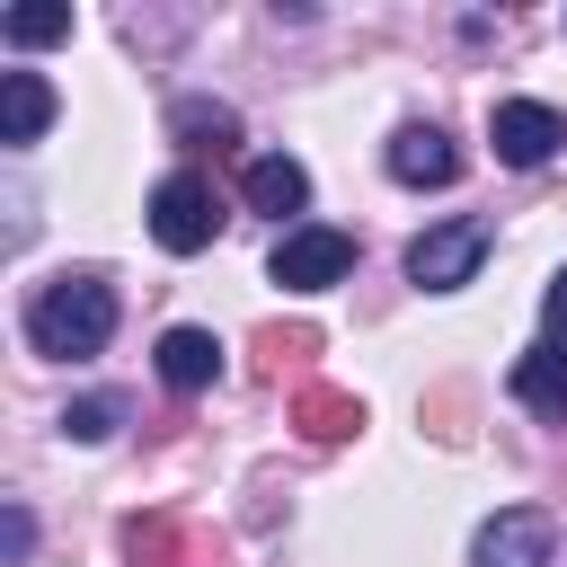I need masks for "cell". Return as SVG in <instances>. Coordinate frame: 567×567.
Listing matches in <instances>:
<instances>
[{"label": "cell", "mask_w": 567, "mask_h": 567, "mask_svg": "<svg viewBox=\"0 0 567 567\" xmlns=\"http://www.w3.org/2000/svg\"><path fill=\"white\" fill-rule=\"evenodd\" d=\"M106 337H115V284L106 275H62L27 301V346L53 354V363L106 354Z\"/></svg>", "instance_id": "cell-1"}, {"label": "cell", "mask_w": 567, "mask_h": 567, "mask_svg": "<svg viewBox=\"0 0 567 567\" xmlns=\"http://www.w3.org/2000/svg\"><path fill=\"white\" fill-rule=\"evenodd\" d=\"M221 195H213V177H195V168H168L159 186H151V239L168 248V257H195V248H213L221 239Z\"/></svg>", "instance_id": "cell-2"}, {"label": "cell", "mask_w": 567, "mask_h": 567, "mask_svg": "<svg viewBox=\"0 0 567 567\" xmlns=\"http://www.w3.org/2000/svg\"><path fill=\"white\" fill-rule=\"evenodd\" d=\"M478 266H487V221L478 213H452V221H434V230L408 239V284L416 292H461Z\"/></svg>", "instance_id": "cell-3"}, {"label": "cell", "mask_w": 567, "mask_h": 567, "mask_svg": "<svg viewBox=\"0 0 567 567\" xmlns=\"http://www.w3.org/2000/svg\"><path fill=\"white\" fill-rule=\"evenodd\" d=\"M266 275H275L284 292H328V284H346V275H354V230H328V221H292V230L275 239Z\"/></svg>", "instance_id": "cell-4"}, {"label": "cell", "mask_w": 567, "mask_h": 567, "mask_svg": "<svg viewBox=\"0 0 567 567\" xmlns=\"http://www.w3.org/2000/svg\"><path fill=\"white\" fill-rule=\"evenodd\" d=\"M549 549H558V523H549L540 505H505V514L478 523L470 567H549Z\"/></svg>", "instance_id": "cell-5"}, {"label": "cell", "mask_w": 567, "mask_h": 567, "mask_svg": "<svg viewBox=\"0 0 567 567\" xmlns=\"http://www.w3.org/2000/svg\"><path fill=\"white\" fill-rule=\"evenodd\" d=\"M487 142H496V159H505V168H540V159L567 142V115H558V106H540V97H496Z\"/></svg>", "instance_id": "cell-6"}, {"label": "cell", "mask_w": 567, "mask_h": 567, "mask_svg": "<svg viewBox=\"0 0 567 567\" xmlns=\"http://www.w3.org/2000/svg\"><path fill=\"white\" fill-rule=\"evenodd\" d=\"M284 425H292L310 452H337V443L363 434V399H354V390H328V381H301L292 408H284Z\"/></svg>", "instance_id": "cell-7"}, {"label": "cell", "mask_w": 567, "mask_h": 567, "mask_svg": "<svg viewBox=\"0 0 567 567\" xmlns=\"http://www.w3.org/2000/svg\"><path fill=\"white\" fill-rule=\"evenodd\" d=\"M390 177H399V186H452V177H461L452 133H443V124H399V133H390Z\"/></svg>", "instance_id": "cell-8"}, {"label": "cell", "mask_w": 567, "mask_h": 567, "mask_svg": "<svg viewBox=\"0 0 567 567\" xmlns=\"http://www.w3.org/2000/svg\"><path fill=\"white\" fill-rule=\"evenodd\" d=\"M239 195H248V213H310V168L292 159V151H257L248 168H239Z\"/></svg>", "instance_id": "cell-9"}, {"label": "cell", "mask_w": 567, "mask_h": 567, "mask_svg": "<svg viewBox=\"0 0 567 567\" xmlns=\"http://www.w3.org/2000/svg\"><path fill=\"white\" fill-rule=\"evenodd\" d=\"M151 363H159V381H168L177 399H195V390L221 381V337H213V328H168Z\"/></svg>", "instance_id": "cell-10"}, {"label": "cell", "mask_w": 567, "mask_h": 567, "mask_svg": "<svg viewBox=\"0 0 567 567\" xmlns=\"http://www.w3.org/2000/svg\"><path fill=\"white\" fill-rule=\"evenodd\" d=\"M44 124H53L44 71H0V142H44Z\"/></svg>", "instance_id": "cell-11"}, {"label": "cell", "mask_w": 567, "mask_h": 567, "mask_svg": "<svg viewBox=\"0 0 567 567\" xmlns=\"http://www.w3.org/2000/svg\"><path fill=\"white\" fill-rule=\"evenodd\" d=\"M514 399L558 425V416H567V346H532V354L514 363Z\"/></svg>", "instance_id": "cell-12"}, {"label": "cell", "mask_w": 567, "mask_h": 567, "mask_svg": "<svg viewBox=\"0 0 567 567\" xmlns=\"http://www.w3.org/2000/svg\"><path fill=\"white\" fill-rule=\"evenodd\" d=\"M168 133H177L186 151H221V142H239V115H230L221 97H177V106H168Z\"/></svg>", "instance_id": "cell-13"}, {"label": "cell", "mask_w": 567, "mask_h": 567, "mask_svg": "<svg viewBox=\"0 0 567 567\" xmlns=\"http://www.w3.org/2000/svg\"><path fill=\"white\" fill-rule=\"evenodd\" d=\"M124 558H133V567H186L177 514H133V523H124Z\"/></svg>", "instance_id": "cell-14"}, {"label": "cell", "mask_w": 567, "mask_h": 567, "mask_svg": "<svg viewBox=\"0 0 567 567\" xmlns=\"http://www.w3.org/2000/svg\"><path fill=\"white\" fill-rule=\"evenodd\" d=\"M0 35L27 53V44H62L71 35V0H27V9H9L0 18Z\"/></svg>", "instance_id": "cell-15"}, {"label": "cell", "mask_w": 567, "mask_h": 567, "mask_svg": "<svg viewBox=\"0 0 567 567\" xmlns=\"http://www.w3.org/2000/svg\"><path fill=\"white\" fill-rule=\"evenodd\" d=\"M310 354H319V328H257V372H266V381L301 372Z\"/></svg>", "instance_id": "cell-16"}, {"label": "cell", "mask_w": 567, "mask_h": 567, "mask_svg": "<svg viewBox=\"0 0 567 567\" xmlns=\"http://www.w3.org/2000/svg\"><path fill=\"white\" fill-rule=\"evenodd\" d=\"M62 434H71V443H106V434H115V399H71V408H62Z\"/></svg>", "instance_id": "cell-17"}, {"label": "cell", "mask_w": 567, "mask_h": 567, "mask_svg": "<svg viewBox=\"0 0 567 567\" xmlns=\"http://www.w3.org/2000/svg\"><path fill=\"white\" fill-rule=\"evenodd\" d=\"M540 319H549V337H540V346H567V266H558V284H549V301H540Z\"/></svg>", "instance_id": "cell-18"}]
</instances>
